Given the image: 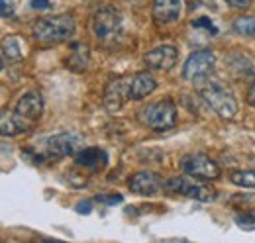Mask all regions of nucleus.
Returning <instances> with one entry per match:
<instances>
[{"label": "nucleus", "mask_w": 255, "mask_h": 243, "mask_svg": "<svg viewBox=\"0 0 255 243\" xmlns=\"http://www.w3.org/2000/svg\"><path fill=\"white\" fill-rule=\"evenodd\" d=\"M196 83L200 85L198 89L200 98L212 112H216L224 120H232L238 114V100L234 92L228 89V85H224L220 81H210L208 77Z\"/></svg>", "instance_id": "obj_1"}, {"label": "nucleus", "mask_w": 255, "mask_h": 243, "mask_svg": "<svg viewBox=\"0 0 255 243\" xmlns=\"http://www.w3.org/2000/svg\"><path fill=\"white\" fill-rule=\"evenodd\" d=\"M32 33L41 43H63L75 33V20L67 14L53 16V18H41L33 24Z\"/></svg>", "instance_id": "obj_2"}, {"label": "nucleus", "mask_w": 255, "mask_h": 243, "mask_svg": "<svg viewBox=\"0 0 255 243\" xmlns=\"http://www.w3.org/2000/svg\"><path fill=\"white\" fill-rule=\"evenodd\" d=\"M141 120L153 131H167L177 123V106L171 98H161L141 110Z\"/></svg>", "instance_id": "obj_3"}, {"label": "nucleus", "mask_w": 255, "mask_h": 243, "mask_svg": "<svg viewBox=\"0 0 255 243\" xmlns=\"http://www.w3.org/2000/svg\"><path fill=\"white\" fill-rule=\"evenodd\" d=\"M83 147V137L79 133L73 131H61L55 133L51 137L45 139L43 143V151L39 155V159H63L69 155H77Z\"/></svg>", "instance_id": "obj_4"}, {"label": "nucleus", "mask_w": 255, "mask_h": 243, "mask_svg": "<svg viewBox=\"0 0 255 243\" xmlns=\"http://www.w3.org/2000/svg\"><path fill=\"white\" fill-rule=\"evenodd\" d=\"M93 31L100 41L116 39L122 31V14L114 6H100L93 16Z\"/></svg>", "instance_id": "obj_5"}, {"label": "nucleus", "mask_w": 255, "mask_h": 243, "mask_svg": "<svg viewBox=\"0 0 255 243\" xmlns=\"http://www.w3.org/2000/svg\"><path fill=\"white\" fill-rule=\"evenodd\" d=\"M181 169L194 179L200 181H216L220 179V167L214 159L204 153H189L181 159Z\"/></svg>", "instance_id": "obj_6"}, {"label": "nucleus", "mask_w": 255, "mask_h": 243, "mask_svg": "<svg viewBox=\"0 0 255 243\" xmlns=\"http://www.w3.org/2000/svg\"><path fill=\"white\" fill-rule=\"evenodd\" d=\"M165 190L169 192H175V194H183V196H189L194 200H200V202H212L216 198V190L206 186V184H200V182H194L187 177H173L165 182L163 186Z\"/></svg>", "instance_id": "obj_7"}, {"label": "nucleus", "mask_w": 255, "mask_h": 243, "mask_svg": "<svg viewBox=\"0 0 255 243\" xmlns=\"http://www.w3.org/2000/svg\"><path fill=\"white\" fill-rule=\"evenodd\" d=\"M214 67H216V55L212 51H208V49L194 51L183 65V79L192 81V83L202 81V79L210 77Z\"/></svg>", "instance_id": "obj_8"}, {"label": "nucleus", "mask_w": 255, "mask_h": 243, "mask_svg": "<svg viewBox=\"0 0 255 243\" xmlns=\"http://www.w3.org/2000/svg\"><path fill=\"white\" fill-rule=\"evenodd\" d=\"M163 186H165L163 179H161L157 173H151V171L135 173V175L129 177V181H128V188H129L131 192H135V194H141V196L157 194Z\"/></svg>", "instance_id": "obj_9"}, {"label": "nucleus", "mask_w": 255, "mask_h": 243, "mask_svg": "<svg viewBox=\"0 0 255 243\" xmlns=\"http://www.w3.org/2000/svg\"><path fill=\"white\" fill-rule=\"evenodd\" d=\"M177 59H179V51L175 45H159L151 51L145 53V65L153 71H169L177 65Z\"/></svg>", "instance_id": "obj_10"}, {"label": "nucleus", "mask_w": 255, "mask_h": 243, "mask_svg": "<svg viewBox=\"0 0 255 243\" xmlns=\"http://www.w3.org/2000/svg\"><path fill=\"white\" fill-rule=\"evenodd\" d=\"M14 110H16L24 120H28L30 123H35V122L41 118V114H43V98H41L39 92H35V91L26 92V94H22V96L18 98Z\"/></svg>", "instance_id": "obj_11"}, {"label": "nucleus", "mask_w": 255, "mask_h": 243, "mask_svg": "<svg viewBox=\"0 0 255 243\" xmlns=\"http://www.w3.org/2000/svg\"><path fill=\"white\" fill-rule=\"evenodd\" d=\"M129 100V79H116L104 91V106L108 112H118Z\"/></svg>", "instance_id": "obj_12"}, {"label": "nucleus", "mask_w": 255, "mask_h": 243, "mask_svg": "<svg viewBox=\"0 0 255 243\" xmlns=\"http://www.w3.org/2000/svg\"><path fill=\"white\" fill-rule=\"evenodd\" d=\"M75 165L91 173H100L108 165V155L100 147H85L75 155Z\"/></svg>", "instance_id": "obj_13"}, {"label": "nucleus", "mask_w": 255, "mask_h": 243, "mask_svg": "<svg viewBox=\"0 0 255 243\" xmlns=\"http://www.w3.org/2000/svg\"><path fill=\"white\" fill-rule=\"evenodd\" d=\"M33 127V123H30L28 120H24L16 110H0V135H20L26 133Z\"/></svg>", "instance_id": "obj_14"}, {"label": "nucleus", "mask_w": 255, "mask_h": 243, "mask_svg": "<svg viewBox=\"0 0 255 243\" xmlns=\"http://www.w3.org/2000/svg\"><path fill=\"white\" fill-rule=\"evenodd\" d=\"M183 0H153L151 14L157 24H173L181 18Z\"/></svg>", "instance_id": "obj_15"}, {"label": "nucleus", "mask_w": 255, "mask_h": 243, "mask_svg": "<svg viewBox=\"0 0 255 243\" xmlns=\"http://www.w3.org/2000/svg\"><path fill=\"white\" fill-rule=\"evenodd\" d=\"M157 89V81L151 73H137L129 79V100H143Z\"/></svg>", "instance_id": "obj_16"}, {"label": "nucleus", "mask_w": 255, "mask_h": 243, "mask_svg": "<svg viewBox=\"0 0 255 243\" xmlns=\"http://www.w3.org/2000/svg\"><path fill=\"white\" fill-rule=\"evenodd\" d=\"M67 65L71 67V71H85L87 65H89V49L85 45H81V43H75L73 45V53L67 59Z\"/></svg>", "instance_id": "obj_17"}, {"label": "nucleus", "mask_w": 255, "mask_h": 243, "mask_svg": "<svg viewBox=\"0 0 255 243\" xmlns=\"http://www.w3.org/2000/svg\"><path fill=\"white\" fill-rule=\"evenodd\" d=\"M230 182L242 188H255V171H234L230 175Z\"/></svg>", "instance_id": "obj_18"}, {"label": "nucleus", "mask_w": 255, "mask_h": 243, "mask_svg": "<svg viewBox=\"0 0 255 243\" xmlns=\"http://www.w3.org/2000/svg\"><path fill=\"white\" fill-rule=\"evenodd\" d=\"M2 49H4V55L8 57V59L16 61L22 57V49H20V43H18V39L14 37V35H10V37H6L4 41H2Z\"/></svg>", "instance_id": "obj_19"}, {"label": "nucleus", "mask_w": 255, "mask_h": 243, "mask_svg": "<svg viewBox=\"0 0 255 243\" xmlns=\"http://www.w3.org/2000/svg\"><path fill=\"white\" fill-rule=\"evenodd\" d=\"M234 31H238L242 35H255V16L236 20L234 22Z\"/></svg>", "instance_id": "obj_20"}, {"label": "nucleus", "mask_w": 255, "mask_h": 243, "mask_svg": "<svg viewBox=\"0 0 255 243\" xmlns=\"http://www.w3.org/2000/svg\"><path fill=\"white\" fill-rule=\"evenodd\" d=\"M236 224L244 230H254L255 228V210H250L246 214H240L236 216Z\"/></svg>", "instance_id": "obj_21"}, {"label": "nucleus", "mask_w": 255, "mask_h": 243, "mask_svg": "<svg viewBox=\"0 0 255 243\" xmlns=\"http://www.w3.org/2000/svg\"><path fill=\"white\" fill-rule=\"evenodd\" d=\"M30 6L37 12H43V10H51L53 8V0H30Z\"/></svg>", "instance_id": "obj_22"}, {"label": "nucleus", "mask_w": 255, "mask_h": 243, "mask_svg": "<svg viewBox=\"0 0 255 243\" xmlns=\"http://www.w3.org/2000/svg\"><path fill=\"white\" fill-rule=\"evenodd\" d=\"M0 16H14V0H0Z\"/></svg>", "instance_id": "obj_23"}, {"label": "nucleus", "mask_w": 255, "mask_h": 243, "mask_svg": "<svg viewBox=\"0 0 255 243\" xmlns=\"http://www.w3.org/2000/svg\"><path fill=\"white\" fill-rule=\"evenodd\" d=\"M226 4H230V6L238 8V10H246V8L252 6V0H226Z\"/></svg>", "instance_id": "obj_24"}, {"label": "nucleus", "mask_w": 255, "mask_h": 243, "mask_svg": "<svg viewBox=\"0 0 255 243\" xmlns=\"http://www.w3.org/2000/svg\"><path fill=\"white\" fill-rule=\"evenodd\" d=\"M192 26H196V28H198V26H202V28H208L212 33H216V28L210 24V20H208V18H198V20H194V22H192Z\"/></svg>", "instance_id": "obj_25"}, {"label": "nucleus", "mask_w": 255, "mask_h": 243, "mask_svg": "<svg viewBox=\"0 0 255 243\" xmlns=\"http://www.w3.org/2000/svg\"><path fill=\"white\" fill-rule=\"evenodd\" d=\"M246 102L252 106V108H255V83L248 89V94H246Z\"/></svg>", "instance_id": "obj_26"}, {"label": "nucleus", "mask_w": 255, "mask_h": 243, "mask_svg": "<svg viewBox=\"0 0 255 243\" xmlns=\"http://www.w3.org/2000/svg\"><path fill=\"white\" fill-rule=\"evenodd\" d=\"M98 200L108 202V204H116V202H122V196L120 194H116V196H98Z\"/></svg>", "instance_id": "obj_27"}, {"label": "nucleus", "mask_w": 255, "mask_h": 243, "mask_svg": "<svg viewBox=\"0 0 255 243\" xmlns=\"http://www.w3.org/2000/svg\"><path fill=\"white\" fill-rule=\"evenodd\" d=\"M2 67H4V61H2V55H0V71H2Z\"/></svg>", "instance_id": "obj_28"}]
</instances>
